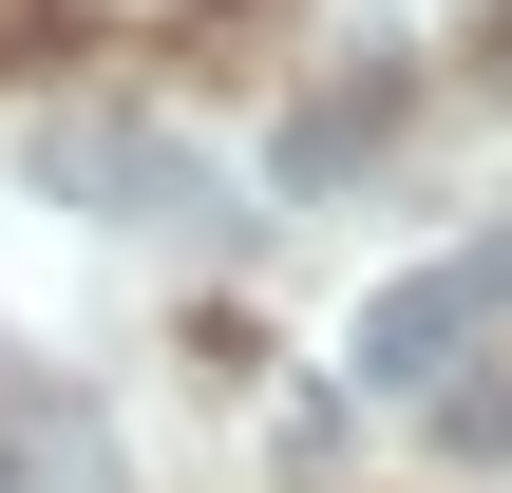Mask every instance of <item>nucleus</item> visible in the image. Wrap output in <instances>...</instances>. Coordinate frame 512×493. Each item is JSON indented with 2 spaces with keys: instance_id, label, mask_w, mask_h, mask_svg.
I'll return each mask as SVG.
<instances>
[{
  "instance_id": "obj_1",
  "label": "nucleus",
  "mask_w": 512,
  "mask_h": 493,
  "mask_svg": "<svg viewBox=\"0 0 512 493\" xmlns=\"http://www.w3.org/2000/svg\"><path fill=\"white\" fill-rule=\"evenodd\" d=\"M494 323H512V247H456V266H399V285L361 304V342H342V361H361V399H437Z\"/></svg>"
},
{
  "instance_id": "obj_2",
  "label": "nucleus",
  "mask_w": 512,
  "mask_h": 493,
  "mask_svg": "<svg viewBox=\"0 0 512 493\" xmlns=\"http://www.w3.org/2000/svg\"><path fill=\"white\" fill-rule=\"evenodd\" d=\"M38 171H57V190H95L114 228H228V209H209V152L133 133V114H57V133H38Z\"/></svg>"
},
{
  "instance_id": "obj_3",
  "label": "nucleus",
  "mask_w": 512,
  "mask_h": 493,
  "mask_svg": "<svg viewBox=\"0 0 512 493\" xmlns=\"http://www.w3.org/2000/svg\"><path fill=\"white\" fill-rule=\"evenodd\" d=\"M361 133H380V76H342V95H323V114H304V133H285V171H342V152H361Z\"/></svg>"
},
{
  "instance_id": "obj_4",
  "label": "nucleus",
  "mask_w": 512,
  "mask_h": 493,
  "mask_svg": "<svg viewBox=\"0 0 512 493\" xmlns=\"http://www.w3.org/2000/svg\"><path fill=\"white\" fill-rule=\"evenodd\" d=\"M0 493H57V475H38V456H0Z\"/></svg>"
}]
</instances>
